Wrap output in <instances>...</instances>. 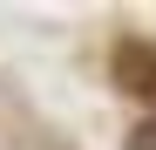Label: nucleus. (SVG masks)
<instances>
[{
	"instance_id": "nucleus-1",
	"label": "nucleus",
	"mask_w": 156,
	"mask_h": 150,
	"mask_svg": "<svg viewBox=\"0 0 156 150\" xmlns=\"http://www.w3.org/2000/svg\"><path fill=\"white\" fill-rule=\"evenodd\" d=\"M109 68H115V82L129 89V96H156V41H115V55H109Z\"/></svg>"
},
{
	"instance_id": "nucleus-2",
	"label": "nucleus",
	"mask_w": 156,
	"mask_h": 150,
	"mask_svg": "<svg viewBox=\"0 0 156 150\" xmlns=\"http://www.w3.org/2000/svg\"><path fill=\"white\" fill-rule=\"evenodd\" d=\"M129 150H156V116H149V123H136V130H129Z\"/></svg>"
}]
</instances>
